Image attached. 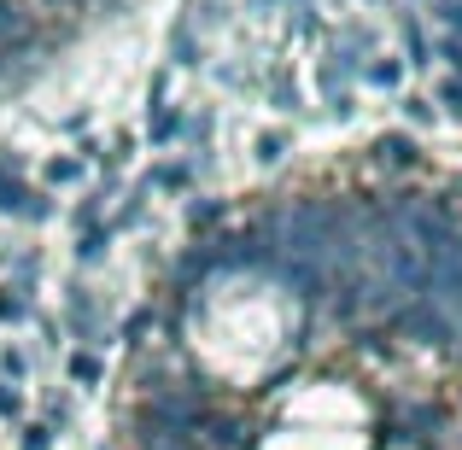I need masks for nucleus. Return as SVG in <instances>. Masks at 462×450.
Returning <instances> with one entry per match:
<instances>
[{
    "instance_id": "nucleus-13",
    "label": "nucleus",
    "mask_w": 462,
    "mask_h": 450,
    "mask_svg": "<svg viewBox=\"0 0 462 450\" xmlns=\"http://www.w3.org/2000/svg\"><path fill=\"white\" fill-rule=\"evenodd\" d=\"M152 327H158V310H152V304H147V310H135V316H129V327H124V334H129V345H147V334H152Z\"/></svg>"
},
{
    "instance_id": "nucleus-20",
    "label": "nucleus",
    "mask_w": 462,
    "mask_h": 450,
    "mask_svg": "<svg viewBox=\"0 0 462 450\" xmlns=\"http://www.w3.org/2000/svg\"><path fill=\"white\" fill-rule=\"evenodd\" d=\"M170 53H176V65H193V53H199V41H193V30L170 35Z\"/></svg>"
},
{
    "instance_id": "nucleus-5",
    "label": "nucleus",
    "mask_w": 462,
    "mask_h": 450,
    "mask_svg": "<svg viewBox=\"0 0 462 450\" xmlns=\"http://www.w3.org/2000/svg\"><path fill=\"white\" fill-rule=\"evenodd\" d=\"M445 427V409L439 404H410L404 409V439L410 445H421V450H433V433Z\"/></svg>"
},
{
    "instance_id": "nucleus-4",
    "label": "nucleus",
    "mask_w": 462,
    "mask_h": 450,
    "mask_svg": "<svg viewBox=\"0 0 462 450\" xmlns=\"http://www.w3.org/2000/svg\"><path fill=\"white\" fill-rule=\"evenodd\" d=\"M0 211H12V216H53V199L47 193H35L30 181H18V164L12 158H0Z\"/></svg>"
},
{
    "instance_id": "nucleus-19",
    "label": "nucleus",
    "mask_w": 462,
    "mask_h": 450,
    "mask_svg": "<svg viewBox=\"0 0 462 450\" xmlns=\"http://www.w3.org/2000/svg\"><path fill=\"white\" fill-rule=\"evenodd\" d=\"M18 450H53V427H42V421H35V427H23Z\"/></svg>"
},
{
    "instance_id": "nucleus-2",
    "label": "nucleus",
    "mask_w": 462,
    "mask_h": 450,
    "mask_svg": "<svg viewBox=\"0 0 462 450\" xmlns=\"http://www.w3.org/2000/svg\"><path fill=\"white\" fill-rule=\"evenodd\" d=\"M270 275H282L287 287H293V298H305L322 310L328 287H334V275H328V258H299V252H282V263H275Z\"/></svg>"
},
{
    "instance_id": "nucleus-11",
    "label": "nucleus",
    "mask_w": 462,
    "mask_h": 450,
    "mask_svg": "<svg viewBox=\"0 0 462 450\" xmlns=\"http://www.w3.org/2000/svg\"><path fill=\"white\" fill-rule=\"evenodd\" d=\"M106 240H112V228H88V234L77 240V263H94V258H106Z\"/></svg>"
},
{
    "instance_id": "nucleus-6",
    "label": "nucleus",
    "mask_w": 462,
    "mask_h": 450,
    "mask_svg": "<svg viewBox=\"0 0 462 450\" xmlns=\"http://www.w3.org/2000/svg\"><path fill=\"white\" fill-rule=\"evenodd\" d=\"M65 322H70V334H77V339H100V310H94V298H88V293H70Z\"/></svg>"
},
{
    "instance_id": "nucleus-17",
    "label": "nucleus",
    "mask_w": 462,
    "mask_h": 450,
    "mask_svg": "<svg viewBox=\"0 0 462 450\" xmlns=\"http://www.w3.org/2000/svg\"><path fill=\"white\" fill-rule=\"evenodd\" d=\"M258 158H263V164H282V158H287V135H282V129H275V135H258Z\"/></svg>"
},
{
    "instance_id": "nucleus-12",
    "label": "nucleus",
    "mask_w": 462,
    "mask_h": 450,
    "mask_svg": "<svg viewBox=\"0 0 462 450\" xmlns=\"http://www.w3.org/2000/svg\"><path fill=\"white\" fill-rule=\"evenodd\" d=\"M181 135V112H170V106H158L152 112V141L164 147V141H176Z\"/></svg>"
},
{
    "instance_id": "nucleus-21",
    "label": "nucleus",
    "mask_w": 462,
    "mask_h": 450,
    "mask_svg": "<svg viewBox=\"0 0 462 450\" xmlns=\"http://www.w3.org/2000/svg\"><path fill=\"white\" fill-rule=\"evenodd\" d=\"M0 416H23V392H18V381L0 386Z\"/></svg>"
},
{
    "instance_id": "nucleus-10",
    "label": "nucleus",
    "mask_w": 462,
    "mask_h": 450,
    "mask_svg": "<svg viewBox=\"0 0 462 450\" xmlns=\"http://www.w3.org/2000/svg\"><path fill=\"white\" fill-rule=\"evenodd\" d=\"M193 181V164H158L152 170V188H170V193H181Z\"/></svg>"
},
{
    "instance_id": "nucleus-15",
    "label": "nucleus",
    "mask_w": 462,
    "mask_h": 450,
    "mask_svg": "<svg viewBox=\"0 0 462 450\" xmlns=\"http://www.w3.org/2000/svg\"><path fill=\"white\" fill-rule=\"evenodd\" d=\"M47 181H53V188H65V181H82V158H53V164H47Z\"/></svg>"
},
{
    "instance_id": "nucleus-16",
    "label": "nucleus",
    "mask_w": 462,
    "mask_h": 450,
    "mask_svg": "<svg viewBox=\"0 0 462 450\" xmlns=\"http://www.w3.org/2000/svg\"><path fill=\"white\" fill-rule=\"evenodd\" d=\"M433 106H439L445 117H457V124H462V82L451 77V82H445V88H439V100H433Z\"/></svg>"
},
{
    "instance_id": "nucleus-3",
    "label": "nucleus",
    "mask_w": 462,
    "mask_h": 450,
    "mask_svg": "<svg viewBox=\"0 0 462 450\" xmlns=\"http://www.w3.org/2000/svg\"><path fill=\"white\" fill-rule=\"evenodd\" d=\"M369 170H381V176H416V170H421L416 135H404V129H393V135H374V141H369Z\"/></svg>"
},
{
    "instance_id": "nucleus-7",
    "label": "nucleus",
    "mask_w": 462,
    "mask_h": 450,
    "mask_svg": "<svg viewBox=\"0 0 462 450\" xmlns=\"http://www.w3.org/2000/svg\"><path fill=\"white\" fill-rule=\"evenodd\" d=\"M65 374H70V381H77V386H100V381H106V363L94 357V351H70Z\"/></svg>"
},
{
    "instance_id": "nucleus-22",
    "label": "nucleus",
    "mask_w": 462,
    "mask_h": 450,
    "mask_svg": "<svg viewBox=\"0 0 462 450\" xmlns=\"http://www.w3.org/2000/svg\"><path fill=\"white\" fill-rule=\"evenodd\" d=\"M404 117H410V124H433L439 106H433V100H404Z\"/></svg>"
},
{
    "instance_id": "nucleus-9",
    "label": "nucleus",
    "mask_w": 462,
    "mask_h": 450,
    "mask_svg": "<svg viewBox=\"0 0 462 450\" xmlns=\"http://www.w3.org/2000/svg\"><path fill=\"white\" fill-rule=\"evenodd\" d=\"M398 77H404V65H398V59H374V65L363 70V82H369V88H398Z\"/></svg>"
},
{
    "instance_id": "nucleus-23",
    "label": "nucleus",
    "mask_w": 462,
    "mask_h": 450,
    "mask_svg": "<svg viewBox=\"0 0 462 450\" xmlns=\"http://www.w3.org/2000/svg\"><path fill=\"white\" fill-rule=\"evenodd\" d=\"M445 18H451L457 30H462V0H445Z\"/></svg>"
},
{
    "instance_id": "nucleus-18",
    "label": "nucleus",
    "mask_w": 462,
    "mask_h": 450,
    "mask_svg": "<svg viewBox=\"0 0 462 450\" xmlns=\"http://www.w3.org/2000/svg\"><path fill=\"white\" fill-rule=\"evenodd\" d=\"M270 94H275V106L299 112V82H293V77H275V82H270Z\"/></svg>"
},
{
    "instance_id": "nucleus-1",
    "label": "nucleus",
    "mask_w": 462,
    "mask_h": 450,
    "mask_svg": "<svg viewBox=\"0 0 462 450\" xmlns=\"http://www.w3.org/2000/svg\"><path fill=\"white\" fill-rule=\"evenodd\" d=\"M386 327H393V334H404V339H416V345H433V351H451V345L462 351V327L433 298H404Z\"/></svg>"
},
{
    "instance_id": "nucleus-14",
    "label": "nucleus",
    "mask_w": 462,
    "mask_h": 450,
    "mask_svg": "<svg viewBox=\"0 0 462 450\" xmlns=\"http://www.w3.org/2000/svg\"><path fill=\"white\" fill-rule=\"evenodd\" d=\"M23 316H30V298L18 287H0V322H23Z\"/></svg>"
},
{
    "instance_id": "nucleus-8",
    "label": "nucleus",
    "mask_w": 462,
    "mask_h": 450,
    "mask_svg": "<svg viewBox=\"0 0 462 450\" xmlns=\"http://www.w3.org/2000/svg\"><path fill=\"white\" fill-rule=\"evenodd\" d=\"M188 223H193V228L228 223V199H193V205H188Z\"/></svg>"
}]
</instances>
